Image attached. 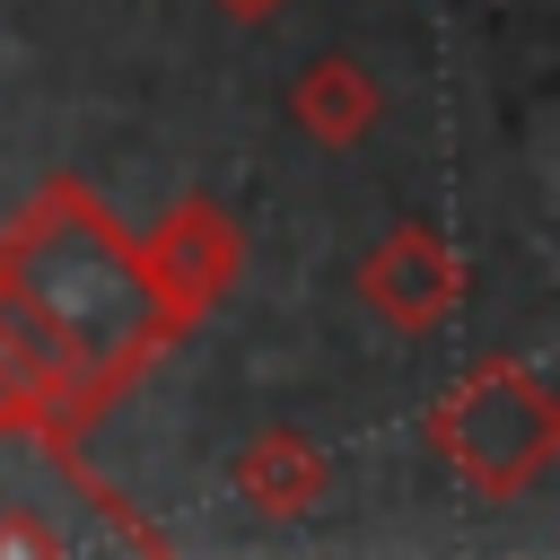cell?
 <instances>
[{"instance_id":"cell-1","label":"cell","mask_w":560,"mask_h":560,"mask_svg":"<svg viewBox=\"0 0 560 560\" xmlns=\"http://www.w3.org/2000/svg\"><path fill=\"white\" fill-rule=\"evenodd\" d=\"M0 289L52 332L70 341L79 359H105L122 368L131 341H149V280H140V254L88 210V201H52L26 219V236L0 254Z\"/></svg>"},{"instance_id":"cell-2","label":"cell","mask_w":560,"mask_h":560,"mask_svg":"<svg viewBox=\"0 0 560 560\" xmlns=\"http://www.w3.org/2000/svg\"><path fill=\"white\" fill-rule=\"evenodd\" d=\"M438 438L455 446V464H464L472 481L508 490V481H525V472L551 455V402H542V385H534L525 368H490V376H472V385L438 411Z\"/></svg>"},{"instance_id":"cell-3","label":"cell","mask_w":560,"mask_h":560,"mask_svg":"<svg viewBox=\"0 0 560 560\" xmlns=\"http://www.w3.org/2000/svg\"><path fill=\"white\" fill-rule=\"evenodd\" d=\"M228 271H236V236H228L219 210H175V219L149 236V254H140V280H149V298H158L166 315L219 298Z\"/></svg>"},{"instance_id":"cell-4","label":"cell","mask_w":560,"mask_h":560,"mask_svg":"<svg viewBox=\"0 0 560 560\" xmlns=\"http://www.w3.org/2000/svg\"><path fill=\"white\" fill-rule=\"evenodd\" d=\"M368 298H376L394 324H438L446 298H455V262H446V245H438L429 228L385 236V254L368 262Z\"/></svg>"},{"instance_id":"cell-5","label":"cell","mask_w":560,"mask_h":560,"mask_svg":"<svg viewBox=\"0 0 560 560\" xmlns=\"http://www.w3.org/2000/svg\"><path fill=\"white\" fill-rule=\"evenodd\" d=\"M315 481H324V464H315L289 429H271V438L245 455V499H254V508H306Z\"/></svg>"},{"instance_id":"cell-6","label":"cell","mask_w":560,"mask_h":560,"mask_svg":"<svg viewBox=\"0 0 560 560\" xmlns=\"http://www.w3.org/2000/svg\"><path fill=\"white\" fill-rule=\"evenodd\" d=\"M298 114H306L324 140H350V131H368V114H376V88H368L350 61H324V70H306V88H298Z\"/></svg>"},{"instance_id":"cell-7","label":"cell","mask_w":560,"mask_h":560,"mask_svg":"<svg viewBox=\"0 0 560 560\" xmlns=\"http://www.w3.org/2000/svg\"><path fill=\"white\" fill-rule=\"evenodd\" d=\"M219 9H228V18H262L271 0H219Z\"/></svg>"}]
</instances>
